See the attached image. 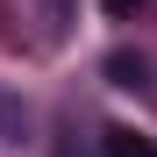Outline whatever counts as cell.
I'll return each mask as SVG.
<instances>
[{
	"label": "cell",
	"mask_w": 157,
	"mask_h": 157,
	"mask_svg": "<svg viewBox=\"0 0 157 157\" xmlns=\"http://www.w3.org/2000/svg\"><path fill=\"white\" fill-rule=\"evenodd\" d=\"M107 78L114 86H143V57H107Z\"/></svg>",
	"instance_id": "2"
},
{
	"label": "cell",
	"mask_w": 157,
	"mask_h": 157,
	"mask_svg": "<svg viewBox=\"0 0 157 157\" xmlns=\"http://www.w3.org/2000/svg\"><path fill=\"white\" fill-rule=\"evenodd\" d=\"M100 150H107V157H157V143L136 136V128H107V136H100Z\"/></svg>",
	"instance_id": "1"
},
{
	"label": "cell",
	"mask_w": 157,
	"mask_h": 157,
	"mask_svg": "<svg viewBox=\"0 0 157 157\" xmlns=\"http://www.w3.org/2000/svg\"><path fill=\"white\" fill-rule=\"evenodd\" d=\"M143 7V0H107V14H136Z\"/></svg>",
	"instance_id": "3"
}]
</instances>
